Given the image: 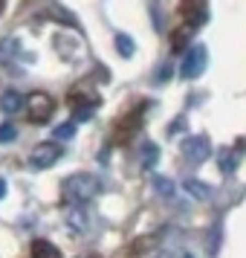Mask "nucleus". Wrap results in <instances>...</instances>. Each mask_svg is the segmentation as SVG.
<instances>
[{
    "label": "nucleus",
    "mask_w": 246,
    "mask_h": 258,
    "mask_svg": "<svg viewBox=\"0 0 246 258\" xmlns=\"http://www.w3.org/2000/svg\"><path fill=\"white\" fill-rule=\"evenodd\" d=\"M61 195L67 203H84L102 195V180L93 174H72L61 183Z\"/></svg>",
    "instance_id": "nucleus-1"
},
{
    "label": "nucleus",
    "mask_w": 246,
    "mask_h": 258,
    "mask_svg": "<svg viewBox=\"0 0 246 258\" xmlns=\"http://www.w3.org/2000/svg\"><path fill=\"white\" fill-rule=\"evenodd\" d=\"M24 105H26L29 119L38 122V125H41V122H49L52 113H55V102H52V96H49V93H32Z\"/></svg>",
    "instance_id": "nucleus-2"
},
{
    "label": "nucleus",
    "mask_w": 246,
    "mask_h": 258,
    "mask_svg": "<svg viewBox=\"0 0 246 258\" xmlns=\"http://www.w3.org/2000/svg\"><path fill=\"white\" fill-rule=\"evenodd\" d=\"M203 70H206V47L200 44V47H191L186 55H183V64H180V76H183L186 82H191V79H197Z\"/></svg>",
    "instance_id": "nucleus-3"
},
{
    "label": "nucleus",
    "mask_w": 246,
    "mask_h": 258,
    "mask_svg": "<svg viewBox=\"0 0 246 258\" xmlns=\"http://www.w3.org/2000/svg\"><path fill=\"white\" fill-rule=\"evenodd\" d=\"M61 154H64V148H58L55 142H41L35 151H32V157H29V163L35 165L38 171H44V168H52V165L61 160Z\"/></svg>",
    "instance_id": "nucleus-4"
},
{
    "label": "nucleus",
    "mask_w": 246,
    "mask_h": 258,
    "mask_svg": "<svg viewBox=\"0 0 246 258\" xmlns=\"http://www.w3.org/2000/svg\"><path fill=\"white\" fill-rule=\"evenodd\" d=\"M183 157H186L188 163H206L211 157V142L209 137H188L186 142H183Z\"/></svg>",
    "instance_id": "nucleus-5"
},
{
    "label": "nucleus",
    "mask_w": 246,
    "mask_h": 258,
    "mask_svg": "<svg viewBox=\"0 0 246 258\" xmlns=\"http://www.w3.org/2000/svg\"><path fill=\"white\" fill-rule=\"evenodd\" d=\"M21 107H24V96L18 90H3V96H0V110L3 113H18Z\"/></svg>",
    "instance_id": "nucleus-6"
},
{
    "label": "nucleus",
    "mask_w": 246,
    "mask_h": 258,
    "mask_svg": "<svg viewBox=\"0 0 246 258\" xmlns=\"http://www.w3.org/2000/svg\"><path fill=\"white\" fill-rule=\"evenodd\" d=\"M156 163H159V145H156V142H145V145H142V168L151 171Z\"/></svg>",
    "instance_id": "nucleus-7"
},
{
    "label": "nucleus",
    "mask_w": 246,
    "mask_h": 258,
    "mask_svg": "<svg viewBox=\"0 0 246 258\" xmlns=\"http://www.w3.org/2000/svg\"><path fill=\"white\" fill-rule=\"evenodd\" d=\"M18 47H21L18 38H3V41H0V64H12Z\"/></svg>",
    "instance_id": "nucleus-8"
},
{
    "label": "nucleus",
    "mask_w": 246,
    "mask_h": 258,
    "mask_svg": "<svg viewBox=\"0 0 246 258\" xmlns=\"http://www.w3.org/2000/svg\"><path fill=\"white\" fill-rule=\"evenodd\" d=\"M32 255H41V258H61V249L52 246L49 241H32Z\"/></svg>",
    "instance_id": "nucleus-9"
},
{
    "label": "nucleus",
    "mask_w": 246,
    "mask_h": 258,
    "mask_svg": "<svg viewBox=\"0 0 246 258\" xmlns=\"http://www.w3.org/2000/svg\"><path fill=\"white\" fill-rule=\"evenodd\" d=\"M194 35V24H186V26H180L174 32V38H171V47H174V52L177 49H183L188 44V38Z\"/></svg>",
    "instance_id": "nucleus-10"
},
{
    "label": "nucleus",
    "mask_w": 246,
    "mask_h": 258,
    "mask_svg": "<svg viewBox=\"0 0 246 258\" xmlns=\"http://www.w3.org/2000/svg\"><path fill=\"white\" fill-rule=\"evenodd\" d=\"M67 221H70L72 229H87V223H90V215H87L81 206H72V209H70V218H67Z\"/></svg>",
    "instance_id": "nucleus-11"
},
{
    "label": "nucleus",
    "mask_w": 246,
    "mask_h": 258,
    "mask_svg": "<svg viewBox=\"0 0 246 258\" xmlns=\"http://www.w3.org/2000/svg\"><path fill=\"white\" fill-rule=\"evenodd\" d=\"M116 49H119V55L130 58V55H133V49H136V44H133V38H128L125 32H119V35H116Z\"/></svg>",
    "instance_id": "nucleus-12"
},
{
    "label": "nucleus",
    "mask_w": 246,
    "mask_h": 258,
    "mask_svg": "<svg viewBox=\"0 0 246 258\" xmlns=\"http://www.w3.org/2000/svg\"><path fill=\"white\" fill-rule=\"evenodd\" d=\"M186 191H191V198L197 200H206L211 195V188L206 183H197V180H186Z\"/></svg>",
    "instance_id": "nucleus-13"
},
{
    "label": "nucleus",
    "mask_w": 246,
    "mask_h": 258,
    "mask_svg": "<svg viewBox=\"0 0 246 258\" xmlns=\"http://www.w3.org/2000/svg\"><path fill=\"white\" fill-rule=\"evenodd\" d=\"M237 160H240V154H237V151H223L220 154V171L232 174L234 168H237Z\"/></svg>",
    "instance_id": "nucleus-14"
},
{
    "label": "nucleus",
    "mask_w": 246,
    "mask_h": 258,
    "mask_svg": "<svg viewBox=\"0 0 246 258\" xmlns=\"http://www.w3.org/2000/svg\"><path fill=\"white\" fill-rule=\"evenodd\" d=\"M52 137H55V140H72V137H75V122H64V125H58V128L52 131Z\"/></svg>",
    "instance_id": "nucleus-15"
},
{
    "label": "nucleus",
    "mask_w": 246,
    "mask_h": 258,
    "mask_svg": "<svg viewBox=\"0 0 246 258\" xmlns=\"http://www.w3.org/2000/svg\"><path fill=\"white\" fill-rule=\"evenodd\" d=\"M153 188H156L162 198H174V183L165 180V177H153Z\"/></svg>",
    "instance_id": "nucleus-16"
},
{
    "label": "nucleus",
    "mask_w": 246,
    "mask_h": 258,
    "mask_svg": "<svg viewBox=\"0 0 246 258\" xmlns=\"http://www.w3.org/2000/svg\"><path fill=\"white\" fill-rule=\"evenodd\" d=\"M18 137V128H15L12 122H3L0 125V142H9V140H15Z\"/></svg>",
    "instance_id": "nucleus-17"
},
{
    "label": "nucleus",
    "mask_w": 246,
    "mask_h": 258,
    "mask_svg": "<svg viewBox=\"0 0 246 258\" xmlns=\"http://www.w3.org/2000/svg\"><path fill=\"white\" fill-rule=\"evenodd\" d=\"M168 76H171V67H162L159 70V82H168Z\"/></svg>",
    "instance_id": "nucleus-18"
},
{
    "label": "nucleus",
    "mask_w": 246,
    "mask_h": 258,
    "mask_svg": "<svg viewBox=\"0 0 246 258\" xmlns=\"http://www.w3.org/2000/svg\"><path fill=\"white\" fill-rule=\"evenodd\" d=\"M3 195H6V180H0V200H3Z\"/></svg>",
    "instance_id": "nucleus-19"
}]
</instances>
